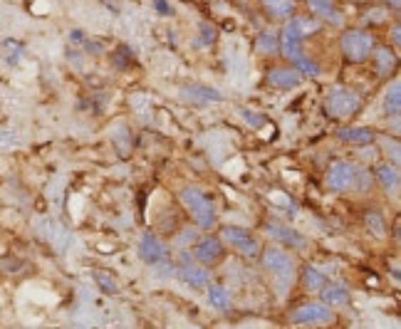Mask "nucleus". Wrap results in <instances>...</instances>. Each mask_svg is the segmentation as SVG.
<instances>
[{"instance_id":"nucleus-1","label":"nucleus","mask_w":401,"mask_h":329,"mask_svg":"<svg viewBox=\"0 0 401 329\" xmlns=\"http://www.w3.org/2000/svg\"><path fill=\"white\" fill-rule=\"evenodd\" d=\"M260 263H263V270L273 278L275 283V292L285 294L295 283V275H297V263L295 258L288 253L285 248H278V245H268L265 250H260Z\"/></svg>"},{"instance_id":"nucleus-10","label":"nucleus","mask_w":401,"mask_h":329,"mask_svg":"<svg viewBox=\"0 0 401 329\" xmlns=\"http://www.w3.org/2000/svg\"><path fill=\"white\" fill-rule=\"evenodd\" d=\"M226 253V243L221 240V235H206V238H198L193 243V260L204 265H216L223 260Z\"/></svg>"},{"instance_id":"nucleus-22","label":"nucleus","mask_w":401,"mask_h":329,"mask_svg":"<svg viewBox=\"0 0 401 329\" xmlns=\"http://www.w3.org/2000/svg\"><path fill=\"white\" fill-rule=\"evenodd\" d=\"M364 225H366V230L374 235V238H386V233H389L384 216H381L379 211H366L364 213Z\"/></svg>"},{"instance_id":"nucleus-14","label":"nucleus","mask_w":401,"mask_h":329,"mask_svg":"<svg viewBox=\"0 0 401 329\" xmlns=\"http://www.w3.org/2000/svg\"><path fill=\"white\" fill-rule=\"evenodd\" d=\"M307 8H310L312 18H317L320 23H330L332 27L345 25V15L337 11V6L332 0H307Z\"/></svg>"},{"instance_id":"nucleus-15","label":"nucleus","mask_w":401,"mask_h":329,"mask_svg":"<svg viewBox=\"0 0 401 329\" xmlns=\"http://www.w3.org/2000/svg\"><path fill=\"white\" fill-rule=\"evenodd\" d=\"M181 97L186 101H191V104L196 106H206L211 104V101H223L226 97L221 94L218 89H214V87H206V85H188L181 89Z\"/></svg>"},{"instance_id":"nucleus-7","label":"nucleus","mask_w":401,"mask_h":329,"mask_svg":"<svg viewBox=\"0 0 401 329\" xmlns=\"http://www.w3.org/2000/svg\"><path fill=\"white\" fill-rule=\"evenodd\" d=\"M354 176H357V163L335 161L330 168H327L325 186L330 188V191H335V193L352 191V186H354Z\"/></svg>"},{"instance_id":"nucleus-18","label":"nucleus","mask_w":401,"mask_h":329,"mask_svg":"<svg viewBox=\"0 0 401 329\" xmlns=\"http://www.w3.org/2000/svg\"><path fill=\"white\" fill-rule=\"evenodd\" d=\"M371 60H374V72L379 77H389L396 72V52L389 50V47H374V52H371Z\"/></svg>"},{"instance_id":"nucleus-34","label":"nucleus","mask_w":401,"mask_h":329,"mask_svg":"<svg viewBox=\"0 0 401 329\" xmlns=\"http://www.w3.org/2000/svg\"><path fill=\"white\" fill-rule=\"evenodd\" d=\"M72 40H75V42H82V40H85V35H82V32H72Z\"/></svg>"},{"instance_id":"nucleus-2","label":"nucleus","mask_w":401,"mask_h":329,"mask_svg":"<svg viewBox=\"0 0 401 329\" xmlns=\"http://www.w3.org/2000/svg\"><path fill=\"white\" fill-rule=\"evenodd\" d=\"M178 198H181L183 208L188 211V216H191V221L196 223L198 230L216 228V203L209 193H204L196 186H186L181 188Z\"/></svg>"},{"instance_id":"nucleus-30","label":"nucleus","mask_w":401,"mask_h":329,"mask_svg":"<svg viewBox=\"0 0 401 329\" xmlns=\"http://www.w3.org/2000/svg\"><path fill=\"white\" fill-rule=\"evenodd\" d=\"M211 42H216V30L211 25H201V40H198V45H211Z\"/></svg>"},{"instance_id":"nucleus-31","label":"nucleus","mask_w":401,"mask_h":329,"mask_svg":"<svg viewBox=\"0 0 401 329\" xmlns=\"http://www.w3.org/2000/svg\"><path fill=\"white\" fill-rule=\"evenodd\" d=\"M154 6H156V13H159V15H173V8L168 6L166 0H154Z\"/></svg>"},{"instance_id":"nucleus-13","label":"nucleus","mask_w":401,"mask_h":329,"mask_svg":"<svg viewBox=\"0 0 401 329\" xmlns=\"http://www.w3.org/2000/svg\"><path fill=\"white\" fill-rule=\"evenodd\" d=\"M371 176H374V183H376V186H381V191H384L386 196H396V193H399L401 176H399V168H396V163H391V161L379 163Z\"/></svg>"},{"instance_id":"nucleus-33","label":"nucleus","mask_w":401,"mask_h":329,"mask_svg":"<svg viewBox=\"0 0 401 329\" xmlns=\"http://www.w3.org/2000/svg\"><path fill=\"white\" fill-rule=\"evenodd\" d=\"M381 3H384V8L391 13H399V8H401V0H381Z\"/></svg>"},{"instance_id":"nucleus-3","label":"nucleus","mask_w":401,"mask_h":329,"mask_svg":"<svg viewBox=\"0 0 401 329\" xmlns=\"http://www.w3.org/2000/svg\"><path fill=\"white\" fill-rule=\"evenodd\" d=\"M376 47V40L369 30H359V27H352V30H345L340 37V52L347 62L352 65H364L371 57Z\"/></svg>"},{"instance_id":"nucleus-27","label":"nucleus","mask_w":401,"mask_h":329,"mask_svg":"<svg viewBox=\"0 0 401 329\" xmlns=\"http://www.w3.org/2000/svg\"><path fill=\"white\" fill-rule=\"evenodd\" d=\"M196 240H198V228H191V225H186V228H183L181 233L176 235V240H173V243H176L178 250H186L188 245H193Z\"/></svg>"},{"instance_id":"nucleus-28","label":"nucleus","mask_w":401,"mask_h":329,"mask_svg":"<svg viewBox=\"0 0 401 329\" xmlns=\"http://www.w3.org/2000/svg\"><path fill=\"white\" fill-rule=\"evenodd\" d=\"M381 151L389 156L391 163H396V166L401 163V149H399V142H396V139H391V142H389V139H384V147H381Z\"/></svg>"},{"instance_id":"nucleus-24","label":"nucleus","mask_w":401,"mask_h":329,"mask_svg":"<svg viewBox=\"0 0 401 329\" xmlns=\"http://www.w3.org/2000/svg\"><path fill=\"white\" fill-rule=\"evenodd\" d=\"M278 45H280L278 35H275V32H270V30L260 32L258 40H255V50H258L260 55H268V57L278 55Z\"/></svg>"},{"instance_id":"nucleus-25","label":"nucleus","mask_w":401,"mask_h":329,"mask_svg":"<svg viewBox=\"0 0 401 329\" xmlns=\"http://www.w3.org/2000/svg\"><path fill=\"white\" fill-rule=\"evenodd\" d=\"M371 186H374V176L369 173V168H362L357 166V176H354V191L357 193H369Z\"/></svg>"},{"instance_id":"nucleus-19","label":"nucleus","mask_w":401,"mask_h":329,"mask_svg":"<svg viewBox=\"0 0 401 329\" xmlns=\"http://www.w3.org/2000/svg\"><path fill=\"white\" fill-rule=\"evenodd\" d=\"M263 11L270 20H290L295 15V0H263Z\"/></svg>"},{"instance_id":"nucleus-6","label":"nucleus","mask_w":401,"mask_h":329,"mask_svg":"<svg viewBox=\"0 0 401 329\" xmlns=\"http://www.w3.org/2000/svg\"><path fill=\"white\" fill-rule=\"evenodd\" d=\"M221 240L226 245H230L233 250H238L240 255H245V258H258L260 250H263L255 235H250L243 228H235V225H223L221 228Z\"/></svg>"},{"instance_id":"nucleus-26","label":"nucleus","mask_w":401,"mask_h":329,"mask_svg":"<svg viewBox=\"0 0 401 329\" xmlns=\"http://www.w3.org/2000/svg\"><path fill=\"white\" fill-rule=\"evenodd\" d=\"M92 278L99 283V287H102L104 292H109V294L119 292V283H117V278H112V275L102 273V270H94V273H92Z\"/></svg>"},{"instance_id":"nucleus-29","label":"nucleus","mask_w":401,"mask_h":329,"mask_svg":"<svg viewBox=\"0 0 401 329\" xmlns=\"http://www.w3.org/2000/svg\"><path fill=\"white\" fill-rule=\"evenodd\" d=\"M240 117L250 124V127H263L265 124V117L263 114H255V112H248V109H240Z\"/></svg>"},{"instance_id":"nucleus-17","label":"nucleus","mask_w":401,"mask_h":329,"mask_svg":"<svg viewBox=\"0 0 401 329\" xmlns=\"http://www.w3.org/2000/svg\"><path fill=\"white\" fill-rule=\"evenodd\" d=\"M337 139L347 144H354V147H369L376 142V134L369 127H340L337 129Z\"/></svg>"},{"instance_id":"nucleus-21","label":"nucleus","mask_w":401,"mask_h":329,"mask_svg":"<svg viewBox=\"0 0 401 329\" xmlns=\"http://www.w3.org/2000/svg\"><path fill=\"white\" fill-rule=\"evenodd\" d=\"M401 112V85L399 82H391L389 89L384 94V114L386 117H399Z\"/></svg>"},{"instance_id":"nucleus-32","label":"nucleus","mask_w":401,"mask_h":329,"mask_svg":"<svg viewBox=\"0 0 401 329\" xmlns=\"http://www.w3.org/2000/svg\"><path fill=\"white\" fill-rule=\"evenodd\" d=\"M391 45H394V50H399V47H401V25H399V23L391 27Z\"/></svg>"},{"instance_id":"nucleus-9","label":"nucleus","mask_w":401,"mask_h":329,"mask_svg":"<svg viewBox=\"0 0 401 329\" xmlns=\"http://www.w3.org/2000/svg\"><path fill=\"white\" fill-rule=\"evenodd\" d=\"M176 275L183 280V283L191 285V287H196V290L206 287V285L211 283V270L204 268V265H196V260H193L186 250H181V265H178Z\"/></svg>"},{"instance_id":"nucleus-20","label":"nucleus","mask_w":401,"mask_h":329,"mask_svg":"<svg viewBox=\"0 0 401 329\" xmlns=\"http://www.w3.org/2000/svg\"><path fill=\"white\" fill-rule=\"evenodd\" d=\"M206 290H209V304L216 309V312H226V309H230V292L226 290V285H206Z\"/></svg>"},{"instance_id":"nucleus-8","label":"nucleus","mask_w":401,"mask_h":329,"mask_svg":"<svg viewBox=\"0 0 401 329\" xmlns=\"http://www.w3.org/2000/svg\"><path fill=\"white\" fill-rule=\"evenodd\" d=\"M265 233L270 235V240H275V243H280V245H288L290 250H297V253L307 250V238L300 233V230H295L292 225L270 221V223L265 225Z\"/></svg>"},{"instance_id":"nucleus-4","label":"nucleus","mask_w":401,"mask_h":329,"mask_svg":"<svg viewBox=\"0 0 401 329\" xmlns=\"http://www.w3.org/2000/svg\"><path fill=\"white\" fill-rule=\"evenodd\" d=\"M362 109V97L350 87H335L325 99V114L330 119H350Z\"/></svg>"},{"instance_id":"nucleus-12","label":"nucleus","mask_w":401,"mask_h":329,"mask_svg":"<svg viewBox=\"0 0 401 329\" xmlns=\"http://www.w3.org/2000/svg\"><path fill=\"white\" fill-rule=\"evenodd\" d=\"M265 80H268V85L273 87V89L288 92V89H295V87L302 85V80H305V77L300 75L292 65H283V67H273Z\"/></svg>"},{"instance_id":"nucleus-11","label":"nucleus","mask_w":401,"mask_h":329,"mask_svg":"<svg viewBox=\"0 0 401 329\" xmlns=\"http://www.w3.org/2000/svg\"><path fill=\"white\" fill-rule=\"evenodd\" d=\"M139 258H142L147 265H159V263H164V260L171 258V253H168V245L164 243L156 233L149 230V233H144L142 240H139Z\"/></svg>"},{"instance_id":"nucleus-16","label":"nucleus","mask_w":401,"mask_h":329,"mask_svg":"<svg viewBox=\"0 0 401 329\" xmlns=\"http://www.w3.org/2000/svg\"><path fill=\"white\" fill-rule=\"evenodd\" d=\"M317 292H320V302L330 307H345L350 302V287L345 283H325Z\"/></svg>"},{"instance_id":"nucleus-23","label":"nucleus","mask_w":401,"mask_h":329,"mask_svg":"<svg viewBox=\"0 0 401 329\" xmlns=\"http://www.w3.org/2000/svg\"><path fill=\"white\" fill-rule=\"evenodd\" d=\"M325 283H327V278L317 268H312V265H305V268H302V287H305L307 292H317Z\"/></svg>"},{"instance_id":"nucleus-5","label":"nucleus","mask_w":401,"mask_h":329,"mask_svg":"<svg viewBox=\"0 0 401 329\" xmlns=\"http://www.w3.org/2000/svg\"><path fill=\"white\" fill-rule=\"evenodd\" d=\"M290 322L295 327H322V324L335 322V312L325 302H305L290 312Z\"/></svg>"}]
</instances>
